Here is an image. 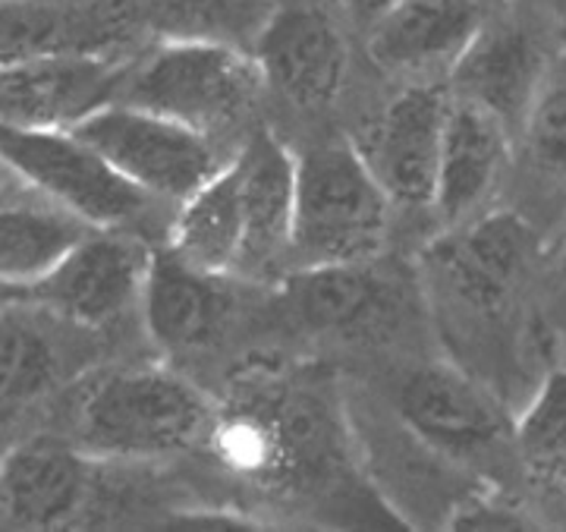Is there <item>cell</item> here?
Returning <instances> with one entry per match:
<instances>
[{"label":"cell","mask_w":566,"mask_h":532,"mask_svg":"<svg viewBox=\"0 0 566 532\" xmlns=\"http://www.w3.org/2000/svg\"><path fill=\"white\" fill-rule=\"evenodd\" d=\"M447 111V82H406L356 145L394 208H431Z\"/></svg>","instance_id":"obj_11"},{"label":"cell","mask_w":566,"mask_h":532,"mask_svg":"<svg viewBox=\"0 0 566 532\" xmlns=\"http://www.w3.org/2000/svg\"><path fill=\"white\" fill-rule=\"evenodd\" d=\"M95 460L63 431H32L0 448V526H80Z\"/></svg>","instance_id":"obj_12"},{"label":"cell","mask_w":566,"mask_h":532,"mask_svg":"<svg viewBox=\"0 0 566 532\" xmlns=\"http://www.w3.org/2000/svg\"><path fill=\"white\" fill-rule=\"evenodd\" d=\"M491 20L488 0H400L365 32L371 63L403 82H447Z\"/></svg>","instance_id":"obj_14"},{"label":"cell","mask_w":566,"mask_h":532,"mask_svg":"<svg viewBox=\"0 0 566 532\" xmlns=\"http://www.w3.org/2000/svg\"><path fill=\"white\" fill-rule=\"evenodd\" d=\"M73 133L98 148L148 199L170 208L199 192L233 155L199 129L120 98L88 114Z\"/></svg>","instance_id":"obj_4"},{"label":"cell","mask_w":566,"mask_h":532,"mask_svg":"<svg viewBox=\"0 0 566 532\" xmlns=\"http://www.w3.org/2000/svg\"><path fill=\"white\" fill-rule=\"evenodd\" d=\"M547 66L551 54L532 29L491 17L450 70L447 88L463 102L485 107L513 136H520Z\"/></svg>","instance_id":"obj_16"},{"label":"cell","mask_w":566,"mask_h":532,"mask_svg":"<svg viewBox=\"0 0 566 532\" xmlns=\"http://www.w3.org/2000/svg\"><path fill=\"white\" fill-rule=\"evenodd\" d=\"M516 139H523L528 161L538 170L566 177V51L560 58H551Z\"/></svg>","instance_id":"obj_25"},{"label":"cell","mask_w":566,"mask_h":532,"mask_svg":"<svg viewBox=\"0 0 566 532\" xmlns=\"http://www.w3.org/2000/svg\"><path fill=\"white\" fill-rule=\"evenodd\" d=\"M167 246L189 265L202 268L208 274L240 278L243 211L233 164H223L199 192H192L186 202L174 208Z\"/></svg>","instance_id":"obj_21"},{"label":"cell","mask_w":566,"mask_h":532,"mask_svg":"<svg viewBox=\"0 0 566 532\" xmlns=\"http://www.w3.org/2000/svg\"><path fill=\"white\" fill-rule=\"evenodd\" d=\"M151 246L136 230H88L29 296L88 334L142 315Z\"/></svg>","instance_id":"obj_6"},{"label":"cell","mask_w":566,"mask_h":532,"mask_svg":"<svg viewBox=\"0 0 566 532\" xmlns=\"http://www.w3.org/2000/svg\"><path fill=\"white\" fill-rule=\"evenodd\" d=\"M538 237L516 211H482L447 227L428 249V265L453 303L475 315H501L526 286Z\"/></svg>","instance_id":"obj_7"},{"label":"cell","mask_w":566,"mask_h":532,"mask_svg":"<svg viewBox=\"0 0 566 532\" xmlns=\"http://www.w3.org/2000/svg\"><path fill=\"white\" fill-rule=\"evenodd\" d=\"M142 39L129 0H0V63L41 54L136 58Z\"/></svg>","instance_id":"obj_13"},{"label":"cell","mask_w":566,"mask_h":532,"mask_svg":"<svg viewBox=\"0 0 566 532\" xmlns=\"http://www.w3.org/2000/svg\"><path fill=\"white\" fill-rule=\"evenodd\" d=\"M233 174L243 211V265L240 278H264L274 268H290L296 155L271 133H249L233 152Z\"/></svg>","instance_id":"obj_19"},{"label":"cell","mask_w":566,"mask_h":532,"mask_svg":"<svg viewBox=\"0 0 566 532\" xmlns=\"http://www.w3.org/2000/svg\"><path fill=\"white\" fill-rule=\"evenodd\" d=\"M513 133L485 107L450 95L431 211L444 227L482 215L497 196L513 158Z\"/></svg>","instance_id":"obj_18"},{"label":"cell","mask_w":566,"mask_h":532,"mask_svg":"<svg viewBox=\"0 0 566 532\" xmlns=\"http://www.w3.org/2000/svg\"><path fill=\"white\" fill-rule=\"evenodd\" d=\"M252 54L262 66L264 88L300 111H324L344 92L349 51L337 22L322 10L274 7Z\"/></svg>","instance_id":"obj_15"},{"label":"cell","mask_w":566,"mask_h":532,"mask_svg":"<svg viewBox=\"0 0 566 532\" xmlns=\"http://www.w3.org/2000/svg\"><path fill=\"white\" fill-rule=\"evenodd\" d=\"M233 278L208 274L189 265L170 246L151 249L145 293H142V325L155 347L167 353H202L214 347L233 319Z\"/></svg>","instance_id":"obj_17"},{"label":"cell","mask_w":566,"mask_h":532,"mask_svg":"<svg viewBox=\"0 0 566 532\" xmlns=\"http://www.w3.org/2000/svg\"><path fill=\"white\" fill-rule=\"evenodd\" d=\"M390 211L356 143H327L296 155L290 271L368 265L387 246Z\"/></svg>","instance_id":"obj_2"},{"label":"cell","mask_w":566,"mask_h":532,"mask_svg":"<svg viewBox=\"0 0 566 532\" xmlns=\"http://www.w3.org/2000/svg\"><path fill=\"white\" fill-rule=\"evenodd\" d=\"M337 3H340V13L349 25H356L359 32H368L371 25L385 20L400 0H337Z\"/></svg>","instance_id":"obj_27"},{"label":"cell","mask_w":566,"mask_h":532,"mask_svg":"<svg viewBox=\"0 0 566 532\" xmlns=\"http://www.w3.org/2000/svg\"><path fill=\"white\" fill-rule=\"evenodd\" d=\"M397 409L412 435L453 460L513 453V419L491 390L447 363L412 368L400 382Z\"/></svg>","instance_id":"obj_8"},{"label":"cell","mask_w":566,"mask_h":532,"mask_svg":"<svg viewBox=\"0 0 566 532\" xmlns=\"http://www.w3.org/2000/svg\"><path fill=\"white\" fill-rule=\"evenodd\" d=\"M13 296H25V293H10V290H0V303H3V300H13Z\"/></svg>","instance_id":"obj_29"},{"label":"cell","mask_w":566,"mask_h":532,"mask_svg":"<svg viewBox=\"0 0 566 532\" xmlns=\"http://www.w3.org/2000/svg\"><path fill=\"white\" fill-rule=\"evenodd\" d=\"M145 35L158 41H227L249 48L271 20V0H129Z\"/></svg>","instance_id":"obj_24"},{"label":"cell","mask_w":566,"mask_h":532,"mask_svg":"<svg viewBox=\"0 0 566 532\" xmlns=\"http://www.w3.org/2000/svg\"><path fill=\"white\" fill-rule=\"evenodd\" d=\"M293 303L308 325L359 337L381 331L397 315V293L387 281H378L368 265L315 268L293 271Z\"/></svg>","instance_id":"obj_22"},{"label":"cell","mask_w":566,"mask_h":532,"mask_svg":"<svg viewBox=\"0 0 566 532\" xmlns=\"http://www.w3.org/2000/svg\"><path fill=\"white\" fill-rule=\"evenodd\" d=\"M264 95L255 54L227 41H158L136 54L117 98L192 126L223 143L243 126Z\"/></svg>","instance_id":"obj_3"},{"label":"cell","mask_w":566,"mask_h":532,"mask_svg":"<svg viewBox=\"0 0 566 532\" xmlns=\"http://www.w3.org/2000/svg\"><path fill=\"white\" fill-rule=\"evenodd\" d=\"M88 331L63 322L29 293L0 303V435L66 394L82 372L76 366Z\"/></svg>","instance_id":"obj_9"},{"label":"cell","mask_w":566,"mask_h":532,"mask_svg":"<svg viewBox=\"0 0 566 532\" xmlns=\"http://www.w3.org/2000/svg\"><path fill=\"white\" fill-rule=\"evenodd\" d=\"M513 463L545 501H566V368H551L513 423Z\"/></svg>","instance_id":"obj_23"},{"label":"cell","mask_w":566,"mask_h":532,"mask_svg":"<svg viewBox=\"0 0 566 532\" xmlns=\"http://www.w3.org/2000/svg\"><path fill=\"white\" fill-rule=\"evenodd\" d=\"M447 526L453 530H538L542 517L504 491L485 489L479 494H469L463 504H457Z\"/></svg>","instance_id":"obj_26"},{"label":"cell","mask_w":566,"mask_h":532,"mask_svg":"<svg viewBox=\"0 0 566 532\" xmlns=\"http://www.w3.org/2000/svg\"><path fill=\"white\" fill-rule=\"evenodd\" d=\"M0 164L102 230H133L158 205L73 129L0 126Z\"/></svg>","instance_id":"obj_5"},{"label":"cell","mask_w":566,"mask_h":532,"mask_svg":"<svg viewBox=\"0 0 566 532\" xmlns=\"http://www.w3.org/2000/svg\"><path fill=\"white\" fill-rule=\"evenodd\" d=\"M88 230L95 227L7 170L0 177V290H35Z\"/></svg>","instance_id":"obj_20"},{"label":"cell","mask_w":566,"mask_h":532,"mask_svg":"<svg viewBox=\"0 0 566 532\" xmlns=\"http://www.w3.org/2000/svg\"><path fill=\"white\" fill-rule=\"evenodd\" d=\"M133 58L41 54L0 63V126L76 129L117 98Z\"/></svg>","instance_id":"obj_10"},{"label":"cell","mask_w":566,"mask_h":532,"mask_svg":"<svg viewBox=\"0 0 566 532\" xmlns=\"http://www.w3.org/2000/svg\"><path fill=\"white\" fill-rule=\"evenodd\" d=\"M214 423L211 400L167 366L82 372L66 390L63 435L98 463L145 467L196 448Z\"/></svg>","instance_id":"obj_1"},{"label":"cell","mask_w":566,"mask_h":532,"mask_svg":"<svg viewBox=\"0 0 566 532\" xmlns=\"http://www.w3.org/2000/svg\"><path fill=\"white\" fill-rule=\"evenodd\" d=\"M551 274H554V281H557V286L566 293V237L560 240V246H557V252H554V262H551Z\"/></svg>","instance_id":"obj_28"}]
</instances>
